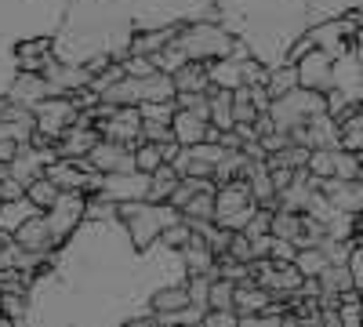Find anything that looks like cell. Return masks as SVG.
<instances>
[{"mask_svg": "<svg viewBox=\"0 0 363 327\" xmlns=\"http://www.w3.org/2000/svg\"><path fill=\"white\" fill-rule=\"evenodd\" d=\"M189 270L164 240L138 248L124 218H84L29 277L22 327H124L157 323L153 299Z\"/></svg>", "mask_w": 363, "mask_h": 327, "instance_id": "6da1fadb", "label": "cell"}, {"mask_svg": "<svg viewBox=\"0 0 363 327\" xmlns=\"http://www.w3.org/2000/svg\"><path fill=\"white\" fill-rule=\"evenodd\" d=\"M215 18V0H69L55 29V58L84 66L95 55L113 62L131 55V40L145 29Z\"/></svg>", "mask_w": 363, "mask_h": 327, "instance_id": "7a4b0ae2", "label": "cell"}, {"mask_svg": "<svg viewBox=\"0 0 363 327\" xmlns=\"http://www.w3.org/2000/svg\"><path fill=\"white\" fill-rule=\"evenodd\" d=\"M359 8L363 0H215V22L244 40L258 62L277 70L313 26L356 15Z\"/></svg>", "mask_w": 363, "mask_h": 327, "instance_id": "3957f363", "label": "cell"}, {"mask_svg": "<svg viewBox=\"0 0 363 327\" xmlns=\"http://www.w3.org/2000/svg\"><path fill=\"white\" fill-rule=\"evenodd\" d=\"M69 0H0V95L22 73L18 44L29 37L55 33L66 18Z\"/></svg>", "mask_w": 363, "mask_h": 327, "instance_id": "277c9868", "label": "cell"}, {"mask_svg": "<svg viewBox=\"0 0 363 327\" xmlns=\"http://www.w3.org/2000/svg\"><path fill=\"white\" fill-rule=\"evenodd\" d=\"M233 33L215 22V18H200V22H186V26H178V33L171 37V44L164 51L153 55V62L157 70L164 73H174L182 70L186 62H211V58H225L233 51Z\"/></svg>", "mask_w": 363, "mask_h": 327, "instance_id": "5b68a950", "label": "cell"}, {"mask_svg": "<svg viewBox=\"0 0 363 327\" xmlns=\"http://www.w3.org/2000/svg\"><path fill=\"white\" fill-rule=\"evenodd\" d=\"M116 215L124 218V226L131 229V236H135L138 248L157 244L160 233H164L171 222L186 218V215H182V207H174L171 200H149V196H142V200H120V204H116Z\"/></svg>", "mask_w": 363, "mask_h": 327, "instance_id": "8992f818", "label": "cell"}, {"mask_svg": "<svg viewBox=\"0 0 363 327\" xmlns=\"http://www.w3.org/2000/svg\"><path fill=\"white\" fill-rule=\"evenodd\" d=\"M178 95V87H174V77L157 70V73H149V77H120L116 84H109L102 99L109 106H142V102H167Z\"/></svg>", "mask_w": 363, "mask_h": 327, "instance_id": "52a82bcc", "label": "cell"}, {"mask_svg": "<svg viewBox=\"0 0 363 327\" xmlns=\"http://www.w3.org/2000/svg\"><path fill=\"white\" fill-rule=\"evenodd\" d=\"M269 113H272V124H277V131L291 135L294 128H306L313 116L327 113V95L323 92H313V87H294V92L280 95L269 102Z\"/></svg>", "mask_w": 363, "mask_h": 327, "instance_id": "ba28073f", "label": "cell"}, {"mask_svg": "<svg viewBox=\"0 0 363 327\" xmlns=\"http://www.w3.org/2000/svg\"><path fill=\"white\" fill-rule=\"evenodd\" d=\"M33 116H37V131H44V135H51L58 142L80 121V106L69 95H51V99L33 106Z\"/></svg>", "mask_w": 363, "mask_h": 327, "instance_id": "9c48e42d", "label": "cell"}, {"mask_svg": "<svg viewBox=\"0 0 363 327\" xmlns=\"http://www.w3.org/2000/svg\"><path fill=\"white\" fill-rule=\"evenodd\" d=\"M44 215H48L55 236H58V244H62L66 236L87 218V193H80V189H62V193H58V200L48 207Z\"/></svg>", "mask_w": 363, "mask_h": 327, "instance_id": "30bf717a", "label": "cell"}, {"mask_svg": "<svg viewBox=\"0 0 363 327\" xmlns=\"http://www.w3.org/2000/svg\"><path fill=\"white\" fill-rule=\"evenodd\" d=\"M298 84L301 87H313V92H330L335 87V58H330L323 48H313L298 58Z\"/></svg>", "mask_w": 363, "mask_h": 327, "instance_id": "8fae6325", "label": "cell"}, {"mask_svg": "<svg viewBox=\"0 0 363 327\" xmlns=\"http://www.w3.org/2000/svg\"><path fill=\"white\" fill-rule=\"evenodd\" d=\"M95 128H99L106 138L128 142V145L145 142V138H142V109H138V106H116L106 121H95Z\"/></svg>", "mask_w": 363, "mask_h": 327, "instance_id": "7c38bea8", "label": "cell"}, {"mask_svg": "<svg viewBox=\"0 0 363 327\" xmlns=\"http://www.w3.org/2000/svg\"><path fill=\"white\" fill-rule=\"evenodd\" d=\"M99 193L113 196V200H142L149 196V174L131 167V171H106Z\"/></svg>", "mask_w": 363, "mask_h": 327, "instance_id": "4fadbf2b", "label": "cell"}, {"mask_svg": "<svg viewBox=\"0 0 363 327\" xmlns=\"http://www.w3.org/2000/svg\"><path fill=\"white\" fill-rule=\"evenodd\" d=\"M87 160H91V167H99L102 174H106V171H131V167H135V145L102 135V138L95 142V150L87 153Z\"/></svg>", "mask_w": 363, "mask_h": 327, "instance_id": "5bb4252c", "label": "cell"}, {"mask_svg": "<svg viewBox=\"0 0 363 327\" xmlns=\"http://www.w3.org/2000/svg\"><path fill=\"white\" fill-rule=\"evenodd\" d=\"M15 240H18V248H26V251H55V248H58V236H55V229H51V222H48L44 211L33 215L29 222H22V226L15 229Z\"/></svg>", "mask_w": 363, "mask_h": 327, "instance_id": "9a60e30c", "label": "cell"}, {"mask_svg": "<svg viewBox=\"0 0 363 327\" xmlns=\"http://www.w3.org/2000/svg\"><path fill=\"white\" fill-rule=\"evenodd\" d=\"M51 95H55L51 80H48L44 73H29V70H22V73L15 77V84L8 87V99H15V102H22V106H29V109H33L37 102H44V99H51Z\"/></svg>", "mask_w": 363, "mask_h": 327, "instance_id": "2e32d148", "label": "cell"}, {"mask_svg": "<svg viewBox=\"0 0 363 327\" xmlns=\"http://www.w3.org/2000/svg\"><path fill=\"white\" fill-rule=\"evenodd\" d=\"M272 302V291L269 287H262L255 277H247V280H240L236 284V294H233V309L240 313V316H251V313H262V309H269Z\"/></svg>", "mask_w": 363, "mask_h": 327, "instance_id": "e0dca14e", "label": "cell"}, {"mask_svg": "<svg viewBox=\"0 0 363 327\" xmlns=\"http://www.w3.org/2000/svg\"><path fill=\"white\" fill-rule=\"evenodd\" d=\"M207 131H211V121L203 113H196V109H174V121H171V135L182 142V145H196V142H203L207 138Z\"/></svg>", "mask_w": 363, "mask_h": 327, "instance_id": "ac0fdd59", "label": "cell"}, {"mask_svg": "<svg viewBox=\"0 0 363 327\" xmlns=\"http://www.w3.org/2000/svg\"><path fill=\"white\" fill-rule=\"evenodd\" d=\"M99 138H102V131L95 124H73L62 138H58V157H87L95 150Z\"/></svg>", "mask_w": 363, "mask_h": 327, "instance_id": "d6986e66", "label": "cell"}, {"mask_svg": "<svg viewBox=\"0 0 363 327\" xmlns=\"http://www.w3.org/2000/svg\"><path fill=\"white\" fill-rule=\"evenodd\" d=\"M44 207H37L33 200H29V193H22V196H11V200H0V229H8V233H15L22 222H29L33 215H40Z\"/></svg>", "mask_w": 363, "mask_h": 327, "instance_id": "ffe728a7", "label": "cell"}, {"mask_svg": "<svg viewBox=\"0 0 363 327\" xmlns=\"http://www.w3.org/2000/svg\"><path fill=\"white\" fill-rule=\"evenodd\" d=\"M207 77H211L215 87H229V92H236V87L244 84V58H233V55L211 58V62H207Z\"/></svg>", "mask_w": 363, "mask_h": 327, "instance_id": "44dd1931", "label": "cell"}, {"mask_svg": "<svg viewBox=\"0 0 363 327\" xmlns=\"http://www.w3.org/2000/svg\"><path fill=\"white\" fill-rule=\"evenodd\" d=\"M174 77V87L178 92H211V77H207V62H186L182 70L171 73Z\"/></svg>", "mask_w": 363, "mask_h": 327, "instance_id": "7402d4cb", "label": "cell"}, {"mask_svg": "<svg viewBox=\"0 0 363 327\" xmlns=\"http://www.w3.org/2000/svg\"><path fill=\"white\" fill-rule=\"evenodd\" d=\"M178 33V26H160V29H145L131 40V55H157L171 44V37Z\"/></svg>", "mask_w": 363, "mask_h": 327, "instance_id": "603a6c76", "label": "cell"}, {"mask_svg": "<svg viewBox=\"0 0 363 327\" xmlns=\"http://www.w3.org/2000/svg\"><path fill=\"white\" fill-rule=\"evenodd\" d=\"M178 182H182L178 167L164 160L153 174H149V200H171V193H174V186H178Z\"/></svg>", "mask_w": 363, "mask_h": 327, "instance_id": "cb8c5ba5", "label": "cell"}, {"mask_svg": "<svg viewBox=\"0 0 363 327\" xmlns=\"http://www.w3.org/2000/svg\"><path fill=\"white\" fill-rule=\"evenodd\" d=\"M211 124L215 128H236V116H233V92L229 87H211Z\"/></svg>", "mask_w": 363, "mask_h": 327, "instance_id": "d4e9b609", "label": "cell"}, {"mask_svg": "<svg viewBox=\"0 0 363 327\" xmlns=\"http://www.w3.org/2000/svg\"><path fill=\"white\" fill-rule=\"evenodd\" d=\"M294 87H298V66H294V62L277 66V70L269 73V80H265V92H269V99H280V95L294 92Z\"/></svg>", "mask_w": 363, "mask_h": 327, "instance_id": "484cf974", "label": "cell"}, {"mask_svg": "<svg viewBox=\"0 0 363 327\" xmlns=\"http://www.w3.org/2000/svg\"><path fill=\"white\" fill-rule=\"evenodd\" d=\"M294 265L301 270V277H320L327 265H330V258H327V251H323L320 244H309V248H298Z\"/></svg>", "mask_w": 363, "mask_h": 327, "instance_id": "4316f807", "label": "cell"}, {"mask_svg": "<svg viewBox=\"0 0 363 327\" xmlns=\"http://www.w3.org/2000/svg\"><path fill=\"white\" fill-rule=\"evenodd\" d=\"M182 306H193L186 284H167V287L157 291V299H153V313H171V309H182Z\"/></svg>", "mask_w": 363, "mask_h": 327, "instance_id": "83f0119b", "label": "cell"}, {"mask_svg": "<svg viewBox=\"0 0 363 327\" xmlns=\"http://www.w3.org/2000/svg\"><path fill=\"white\" fill-rule=\"evenodd\" d=\"M186 222H215V189H203L196 193L186 207H182Z\"/></svg>", "mask_w": 363, "mask_h": 327, "instance_id": "f1b7e54d", "label": "cell"}, {"mask_svg": "<svg viewBox=\"0 0 363 327\" xmlns=\"http://www.w3.org/2000/svg\"><path fill=\"white\" fill-rule=\"evenodd\" d=\"M26 193H29V200H33L37 207H44V211H48V207L58 200V193H62V189H58V182H51L48 174H37L33 182L26 186Z\"/></svg>", "mask_w": 363, "mask_h": 327, "instance_id": "f546056e", "label": "cell"}, {"mask_svg": "<svg viewBox=\"0 0 363 327\" xmlns=\"http://www.w3.org/2000/svg\"><path fill=\"white\" fill-rule=\"evenodd\" d=\"M160 164H164V150H160V142H138V145H135V167H138V171L153 174Z\"/></svg>", "mask_w": 363, "mask_h": 327, "instance_id": "4dcf8cb0", "label": "cell"}, {"mask_svg": "<svg viewBox=\"0 0 363 327\" xmlns=\"http://www.w3.org/2000/svg\"><path fill=\"white\" fill-rule=\"evenodd\" d=\"M160 240L167 244V248H186L189 240H193V222H186V218H178V222H171L164 233H160Z\"/></svg>", "mask_w": 363, "mask_h": 327, "instance_id": "1f68e13d", "label": "cell"}, {"mask_svg": "<svg viewBox=\"0 0 363 327\" xmlns=\"http://www.w3.org/2000/svg\"><path fill=\"white\" fill-rule=\"evenodd\" d=\"M309 171H313L316 178H330V174H335V150L316 145V150L309 153Z\"/></svg>", "mask_w": 363, "mask_h": 327, "instance_id": "d6a6232c", "label": "cell"}, {"mask_svg": "<svg viewBox=\"0 0 363 327\" xmlns=\"http://www.w3.org/2000/svg\"><path fill=\"white\" fill-rule=\"evenodd\" d=\"M138 109H142L145 121H164V124H171V121H174L178 102H174V99H167V102H142Z\"/></svg>", "mask_w": 363, "mask_h": 327, "instance_id": "836d02e7", "label": "cell"}, {"mask_svg": "<svg viewBox=\"0 0 363 327\" xmlns=\"http://www.w3.org/2000/svg\"><path fill=\"white\" fill-rule=\"evenodd\" d=\"M120 62H124V73L128 77H149V73H157L153 55H128V58H120Z\"/></svg>", "mask_w": 363, "mask_h": 327, "instance_id": "e575fe53", "label": "cell"}, {"mask_svg": "<svg viewBox=\"0 0 363 327\" xmlns=\"http://www.w3.org/2000/svg\"><path fill=\"white\" fill-rule=\"evenodd\" d=\"M229 255H233V258H240V262H251V258H255L251 236H247L244 229H236V233H233V240H229Z\"/></svg>", "mask_w": 363, "mask_h": 327, "instance_id": "d590c367", "label": "cell"}, {"mask_svg": "<svg viewBox=\"0 0 363 327\" xmlns=\"http://www.w3.org/2000/svg\"><path fill=\"white\" fill-rule=\"evenodd\" d=\"M203 323L207 327H236L240 323V313L236 309H207L203 313Z\"/></svg>", "mask_w": 363, "mask_h": 327, "instance_id": "8d00e7d4", "label": "cell"}, {"mask_svg": "<svg viewBox=\"0 0 363 327\" xmlns=\"http://www.w3.org/2000/svg\"><path fill=\"white\" fill-rule=\"evenodd\" d=\"M294 255H298V248H294L291 240H284V236H277V233H272V251H269V258H284V262H294Z\"/></svg>", "mask_w": 363, "mask_h": 327, "instance_id": "74e56055", "label": "cell"}, {"mask_svg": "<svg viewBox=\"0 0 363 327\" xmlns=\"http://www.w3.org/2000/svg\"><path fill=\"white\" fill-rule=\"evenodd\" d=\"M18 150H22V142H15V138H0V164H11Z\"/></svg>", "mask_w": 363, "mask_h": 327, "instance_id": "f35d334b", "label": "cell"}, {"mask_svg": "<svg viewBox=\"0 0 363 327\" xmlns=\"http://www.w3.org/2000/svg\"><path fill=\"white\" fill-rule=\"evenodd\" d=\"M11 323H15V320H11V316H8L4 309H0V327H11Z\"/></svg>", "mask_w": 363, "mask_h": 327, "instance_id": "ab89813d", "label": "cell"}, {"mask_svg": "<svg viewBox=\"0 0 363 327\" xmlns=\"http://www.w3.org/2000/svg\"><path fill=\"white\" fill-rule=\"evenodd\" d=\"M356 15H359V22H363V8H359V11H356Z\"/></svg>", "mask_w": 363, "mask_h": 327, "instance_id": "60d3db41", "label": "cell"}, {"mask_svg": "<svg viewBox=\"0 0 363 327\" xmlns=\"http://www.w3.org/2000/svg\"><path fill=\"white\" fill-rule=\"evenodd\" d=\"M359 294H363V291H359Z\"/></svg>", "mask_w": 363, "mask_h": 327, "instance_id": "b9f144b4", "label": "cell"}]
</instances>
